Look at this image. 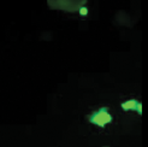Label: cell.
<instances>
[{"instance_id": "cell-1", "label": "cell", "mask_w": 148, "mask_h": 147, "mask_svg": "<svg viewBox=\"0 0 148 147\" xmlns=\"http://www.w3.org/2000/svg\"><path fill=\"white\" fill-rule=\"evenodd\" d=\"M87 0H47L51 9L63 10L66 12H77L82 5H86Z\"/></svg>"}, {"instance_id": "cell-2", "label": "cell", "mask_w": 148, "mask_h": 147, "mask_svg": "<svg viewBox=\"0 0 148 147\" xmlns=\"http://www.w3.org/2000/svg\"><path fill=\"white\" fill-rule=\"evenodd\" d=\"M112 121L113 117L110 113L107 107H100L97 111H93V113L88 117V122L99 128H105Z\"/></svg>"}, {"instance_id": "cell-3", "label": "cell", "mask_w": 148, "mask_h": 147, "mask_svg": "<svg viewBox=\"0 0 148 147\" xmlns=\"http://www.w3.org/2000/svg\"><path fill=\"white\" fill-rule=\"evenodd\" d=\"M121 107L124 111H136L138 115L142 113V105H141V102L136 99H130V100L122 102Z\"/></svg>"}, {"instance_id": "cell-4", "label": "cell", "mask_w": 148, "mask_h": 147, "mask_svg": "<svg viewBox=\"0 0 148 147\" xmlns=\"http://www.w3.org/2000/svg\"><path fill=\"white\" fill-rule=\"evenodd\" d=\"M77 12H78V14H79L81 17H87L88 14H89V9H88L86 5H82V6H81L79 9H78Z\"/></svg>"}]
</instances>
